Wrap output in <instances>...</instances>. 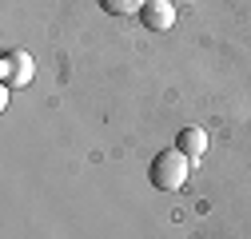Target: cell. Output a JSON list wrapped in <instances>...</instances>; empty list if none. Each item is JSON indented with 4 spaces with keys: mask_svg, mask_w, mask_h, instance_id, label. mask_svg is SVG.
Returning <instances> with one entry per match:
<instances>
[{
    "mask_svg": "<svg viewBox=\"0 0 251 239\" xmlns=\"http://www.w3.org/2000/svg\"><path fill=\"white\" fill-rule=\"evenodd\" d=\"M140 20L151 28V32H168V28L176 24V4H172V0H148Z\"/></svg>",
    "mask_w": 251,
    "mask_h": 239,
    "instance_id": "3",
    "label": "cell"
},
{
    "mask_svg": "<svg viewBox=\"0 0 251 239\" xmlns=\"http://www.w3.org/2000/svg\"><path fill=\"white\" fill-rule=\"evenodd\" d=\"M36 76V64H32V56L28 52H4L0 56V84L4 88H24V84H32Z\"/></svg>",
    "mask_w": 251,
    "mask_h": 239,
    "instance_id": "2",
    "label": "cell"
},
{
    "mask_svg": "<svg viewBox=\"0 0 251 239\" xmlns=\"http://www.w3.org/2000/svg\"><path fill=\"white\" fill-rule=\"evenodd\" d=\"M148 175H151V184L160 188V191H179L187 184V175H192V160H187L179 147H172V152H160V156L151 160Z\"/></svg>",
    "mask_w": 251,
    "mask_h": 239,
    "instance_id": "1",
    "label": "cell"
},
{
    "mask_svg": "<svg viewBox=\"0 0 251 239\" xmlns=\"http://www.w3.org/2000/svg\"><path fill=\"white\" fill-rule=\"evenodd\" d=\"M144 4L148 0H100V8L108 16H136V12H144Z\"/></svg>",
    "mask_w": 251,
    "mask_h": 239,
    "instance_id": "5",
    "label": "cell"
},
{
    "mask_svg": "<svg viewBox=\"0 0 251 239\" xmlns=\"http://www.w3.org/2000/svg\"><path fill=\"white\" fill-rule=\"evenodd\" d=\"M176 147L196 164V160H203V152H207V132H203V128H183V132L176 136Z\"/></svg>",
    "mask_w": 251,
    "mask_h": 239,
    "instance_id": "4",
    "label": "cell"
}]
</instances>
